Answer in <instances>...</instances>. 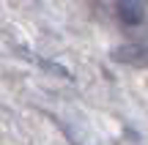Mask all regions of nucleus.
Returning a JSON list of instances; mask_svg holds the SVG:
<instances>
[{"label": "nucleus", "mask_w": 148, "mask_h": 145, "mask_svg": "<svg viewBox=\"0 0 148 145\" xmlns=\"http://www.w3.org/2000/svg\"><path fill=\"white\" fill-rule=\"evenodd\" d=\"M110 58L115 63H123V66H140L145 69L148 66V44L145 41H132V44H121L110 52Z\"/></svg>", "instance_id": "obj_1"}, {"label": "nucleus", "mask_w": 148, "mask_h": 145, "mask_svg": "<svg viewBox=\"0 0 148 145\" xmlns=\"http://www.w3.org/2000/svg\"><path fill=\"white\" fill-rule=\"evenodd\" d=\"M115 14L121 19V25L137 27L148 16V3L145 0H115Z\"/></svg>", "instance_id": "obj_2"}]
</instances>
